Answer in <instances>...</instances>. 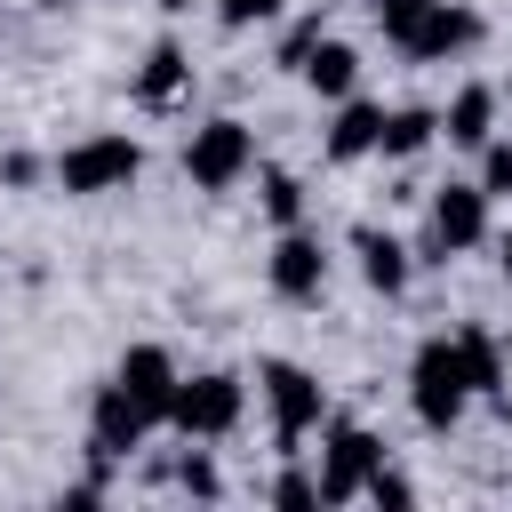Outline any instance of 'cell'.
Instances as JSON below:
<instances>
[{"label":"cell","mask_w":512,"mask_h":512,"mask_svg":"<svg viewBox=\"0 0 512 512\" xmlns=\"http://www.w3.org/2000/svg\"><path fill=\"white\" fill-rule=\"evenodd\" d=\"M464 400H472V384H464L456 336L416 344V368H408V408H416V424H424V432H448V424L464 416Z\"/></svg>","instance_id":"obj_1"},{"label":"cell","mask_w":512,"mask_h":512,"mask_svg":"<svg viewBox=\"0 0 512 512\" xmlns=\"http://www.w3.org/2000/svg\"><path fill=\"white\" fill-rule=\"evenodd\" d=\"M136 168H144V144L136 136H80L64 160H56V184L64 192H80V200H96V192H128L136 184Z\"/></svg>","instance_id":"obj_2"},{"label":"cell","mask_w":512,"mask_h":512,"mask_svg":"<svg viewBox=\"0 0 512 512\" xmlns=\"http://www.w3.org/2000/svg\"><path fill=\"white\" fill-rule=\"evenodd\" d=\"M240 408H248V384H240L232 368H200V376H184V384H176L168 424H176L184 440H224V432L240 424Z\"/></svg>","instance_id":"obj_3"},{"label":"cell","mask_w":512,"mask_h":512,"mask_svg":"<svg viewBox=\"0 0 512 512\" xmlns=\"http://www.w3.org/2000/svg\"><path fill=\"white\" fill-rule=\"evenodd\" d=\"M248 168H256V136H248V120H200V128H192V144H184V176H192L200 192H232Z\"/></svg>","instance_id":"obj_4"},{"label":"cell","mask_w":512,"mask_h":512,"mask_svg":"<svg viewBox=\"0 0 512 512\" xmlns=\"http://www.w3.org/2000/svg\"><path fill=\"white\" fill-rule=\"evenodd\" d=\"M376 464H384V440L336 416V424H328V456H320V504H352V496H368Z\"/></svg>","instance_id":"obj_5"},{"label":"cell","mask_w":512,"mask_h":512,"mask_svg":"<svg viewBox=\"0 0 512 512\" xmlns=\"http://www.w3.org/2000/svg\"><path fill=\"white\" fill-rule=\"evenodd\" d=\"M488 240V192L480 184H440L432 192V240H424V264H448L464 248Z\"/></svg>","instance_id":"obj_6"},{"label":"cell","mask_w":512,"mask_h":512,"mask_svg":"<svg viewBox=\"0 0 512 512\" xmlns=\"http://www.w3.org/2000/svg\"><path fill=\"white\" fill-rule=\"evenodd\" d=\"M264 400H272V440H280V456H296V440L328 416L320 384H312L296 360H264Z\"/></svg>","instance_id":"obj_7"},{"label":"cell","mask_w":512,"mask_h":512,"mask_svg":"<svg viewBox=\"0 0 512 512\" xmlns=\"http://www.w3.org/2000/svg\"><path fill=\"white\" fill-rule=\"evenodd\" d=\"M144 432H152V416H144L120 384H104V392H96V416H88V464H96V480H104L120 456H136Z\"/></svg>","instance_id":"obj_8"},{"label":"cell","mask_w":512,"mask_h":512,"mask_svg":"<svg viewBox=\"0 0 512 512\" xmlns=\"http://www.w3.org/2000/svg\"><path fill=\"white\" fill-rule=\"evenodd\" d=\"M112 384H120V392H128L152 424H168V408H176V384H184V376H176V360H168L160 344H136V352H120Z\"/></svg>","instance_id":"obj_9"},{"label":"cell","mask_w":512,"mask_h":512,"mask_svg":"<svg viewBox=\"0 0 512 512\" xmlns=\"http://www.w3.org/2000/svg\"><path fill=\"white\" fill-rule=\"evenodd\" d=\"M272 288L288 296V304H312L320 288H328V256H320V240L312 232H280V248H272Z\"/></svg>","instance_id":"obj_10"},{"label":"cell","mask_w":512,"mask_h":512,"mask_svg":"<svg viewBox=\"0 0 512 512\" xmlns=\"http://www.w3.org/2000/svg\"><path fill=\"white\" fill-rule=\"evenodd\" d=\"M472 40H480V16H472V8H448V0H440V8L424 16V32L408 40V56H416V64H440V56L472 48Z\"/></svg>","instance_id":"obj_11"},{"label":"cell","mask_w":512,"mask_h":512,"mask_svg":"<svg viewBox=\"0 0 512 512\" xmlns=\"http://www.w3.org/2000/svg\"><path fill=\"white\" fill-rule=\"evenodd\" d=\"M184 80H192V56H184L176 40H160V48L144 56V72H136V104H144V112H168V104L184 96Z\"/></svg>","instance_id":"obj_12"},{"label":"cell","mask_w":512,"mask_h":512,"mask_svg":"<svg viewBox=\"0 0 512 512\" xmlns=\"http://www.w3.org/2000/svg\"><path fill=\"white\" fill-rule=\"evenodd\" d=\"M440 136H448V144H464V152H480V144L496 136V88H480V80H472V88H456V104L440 112Z\"/></svg>","instance_id":"obj_13"},{"label":"cell","mask_w":512,"mask_h":512,"mask_svg":"<svg viewBox=\"0 0 512 512\" xmlns=\"http://www.w3.org/2000/svg\"><path fill=\"white\" fill-rule=\"evenodd\" d=\"M352 248H360V280H368L376 296H400V288H408V248H400L392 232H352Z\"/></svg>","instance_id":"obj_14"},{"label":"cell","mask_w":512,"mask_h":512,"mask_svg":"<svg viewBox=\"0 0 512 512\" xmlns=\"http://www.w3.org/2000/svg\"><path fill=\"white\" fill-rule=\"evenodd\" d=\"M376 136H384V112L360 104V96H344L336 128H328V160H360V152H376Z\"/></svg>","instance_id":"obj_15"},{"label":"cell","mask_w":512,"mask_h":512,"mask_svg":"<svg viewBox=\"0 0 512 512\" xmlns=\"http://www.w3.org/2000/svg\"><path fill=\"white\" fill-rule=\"evenodd\" d=\"M456 360H464V384L472 392H504V344L488 336V328H456Z\"/></svg>","instance_id":"obj_16"},{"label":"cell","mask_w":512,"mask_h":512,"mask_svg":"<svg viewBox=\"0 0 512 512\" xmlns=\"http://www.w3.org/2000/svg\"><path fill=\"white\" fill-rule=\"evenodd\" d=\"M304 80H312L328 104H344V96H352V80H360V56H352L344 40H320V48L304 56Z\"/></svg>","instance_id":"obj_17"},{"label":"cell","mask_w":512,"mask_h":512,"mask_svg":"<svg viewBox=\"0 0 512 512\" xmlns=\"http://www.w3.org/2000/svg\"><path fill=\"white\" fill-rule=\"evenodd\" d=\"M432 136H440V112L408 104V112H384V136H376V152H384V160H416Z\"/></svg>","instance_id":"obj_18"},{"label":"cell","mask_w":512,"mask_h":512,"mask_svg":"<svg viewBox=\"0 0 512 512\" xmlns=\"http://www.w3.org/2000/svg\"><path fill=\"white\" fill-rule=\"evenodd\" d=\"M440 0H376V24H384V40L392 48H408L416 32H424V16H432Z\"/></svg>","instance_id":"obj_19"},{"label":"cell","mask_w":512,"mask_h":512,"mask_svg":"<svg viewBox=\"0 0 512 512\" xmlns=\"http://www.w3.org/2000/svg\"><path fill=\"white\" fill-rule=\"evenodd\" d=\"M264 216H272V224H296V216H304V184L272 168V176H264Z\"/></svg>","instance_id":"obj_20"},{"label":"cell","mask_w":512,"mask_h":512,"mask_svg":"<svg viewBox=\"0 0 512 512\" xmlns=\"http://www.w3.org/2000/svg\"><path fill=\"white\" fill-rule=\"evenodd\" d=\"M480 192L488 200H512V144H496V136L480 144Z\"/></svg>","instance_id":"obj_21"},{"label":"cell","mask_w":512,"mask_h":512,"mask_svg":"<svg viewBox=\"0 0 512 512\" xmlns=\"http://www.w3.org/2000/svg\"><path fill=\"white\" fill-rule=\"evenodd\" d=\"M280 8H288V0H216V16H224L232 32H248V24H272Z\"/></svg>","instance_id":"obj_22"},{"label":"cell","mask_w":512,"mask_h":512,"mask_svg":"<svg viewBox=\"0 0 512 512\" xmlns=\"http://www.w3.org/2000/svg\"><path fill=\"white\" fill-rule=\"evenodd\" d=\"M272 504H288V512H312V504H320V480H304V472H280V480H272Z\"/></svg>","instance_id":"obj_23"},{"label":"cell","mask_w":512,"mask_h":512,"mask_svg":"<svg viewBox=\"0 0 512 512\" xmlns=\"http://www.w3.org/2000/svg\"><path fill=\"white\" fill-rule=\"evenodd\" d=\"M312 48H320V16H304V24L280 40V64H296V72H304V56H312Z\"/></svg>","instance_id":"obj_24"},{"label":"cell","mask_w":512,"mask_h":512,"mask_svg":"<svg viewBox=\"0 0 512 512\" xmlns=\"http://www.w3.org/2000/svg\"><path fill=\"white\" fill-rule=\"evenodd\" d=\"M176 480H184V488H192V496H216V488H224V480H216V464H208V456H200V448H192V456H184V464H176Z\"/></svg>","instance_id":"obj_25"},{"label":"cell","mask_w":512,"mask_h":512,"mask_svg":"<svg viewBox=\"0 0 512 512\" xmlns=\"http://www.w3.org/2000/svg\"><path fill=\"white\" fill-rule=\"evenodd\" d=\"M368 504H392V512H400V504H416V488H408L400 472H384V464H376V480H368Z\"/></svg>","instance_id":"obj_26"},{"label":"cell","mask_w":512,"mask_h":512,"mask_svg":"<svg viewBox=\"0 0 512 512\" xmlns=\"http://www.w3.org/2000/svg\"><path fill=\"white\" fill-rule=\"evenodd\" d=\"M504 280H512V232H504Z\"/></svg>","instance_id":"obj_27"},{"label":"cell","mask_w":512,"mask_h":512,"mask_svg":"<svg viewBox=\"0 0 512 512\" xmlns=\"http://www.w3.org/2000/svg\"><path fill=\"white\" fill-rule=\"evenodd\" d=\"M32 8H72V0H32Z\"/></svg>","instance_id":"obj_28"}]
</instances>
